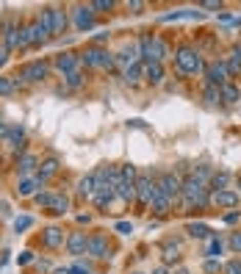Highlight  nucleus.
Segmentation results:
<instances>
[{
	"label": "nucleus",
	"mask_w": 241,
	"mask_h": 274,
	"mask_svg": "<svg viewBox=\"0 0 241 274\" xmlns=\"http://www.w3.org/2000/svg\"><path fill=\"white\" fill-rule=\"evenodd\" d=\"M139 78H144V64H142V61H136V64L125 67V80H128V83H136Z\"/></svg>",
	"instance_id": "25"
},
{
	"label": "nucleus",
	"mask_w": 241,
	"mask_h": 274,
	"mask_svg": "<svg viewBox=\"0 0 241 274\" xmlns=\"http://www.w3.org/2000/svg\"><path fill=\"white\" fill-rule=\"evenodd\" d=\"M164 64H158V61H150V64H144V78H147V83H161L164 80Z\"/></svg>",
	"instance_id": "18"
},
{
	"label": "nucleus",
	"mask_w": 241,
	"mask_h": 274,
	"mask_svg": "<svg viewBox=\"0 0 241 274\" xmlns=\"http://www.w3.org/2000/svg\"><path fill=\"white\" fill-rule=\"evenodd\" d=\"M9 53H11V50H9V47H6L3 42H0V67H3L6 61H9Z\"/></svg>",
	"instance_id": "43"
},
{
	"label": "nucleus",
	"mask_w": 241,
	"mask_h": 274,
	"mask_svg": "<svg viewBox=\"0 0 241 274\" xmlns=\"http://www.w3.org/2000/svg\"><path fill=\"white\" fill-rule=\"evenodd\" d=\"M155 197H158V183L153 180V175H139V180H136V202H139V208L147 210Z\"/></svg>",
	"instance_id": "3"
},
{
	"label": "nucleus",
	"mask_w": 241,
	"mask_h": 274,
	"mask_svg": "<svg viewBox=\"0 0 241 274\" xmlns=\"http://www.w3.org/2000/svg\"><path fill=\"white\" fill-rule=\"evenodd\" d=\"M153 274H169V271H167V269H164V266H161V269H155Z\"/></svg>",
	"instance_id": "51"
},
{
	"label": "nucleus",
	"mask_w": 241,
	"mask_h": 274,
	"mask_svg": "<svg viewBox=\"0 0 241 274\" xmlns=\"http://www.w3.org/2000/svg\"><path fill=\"white\" fill-rule=\"evenodd\" d=\"M47 72H50V64L47 61H28V64L19 67L17 75H11L14 78L17 86H25V83H42L47 78Z\"/></svg>",
	"instance_id": "2"
},
{
	"label": "nucleus",
	"mask_w": 241,
	"mask_h": 274,
	"mask_svg": "<svg viewBox=\"0 0 241 274\" xmlns=\"http://www.w3.org/2000/svg\"><path fill=\"white\" fill-rule=\"evenodd\" d=\"M42 246H45V249H58V246H64V230L47 227L42 233Z\"/></svg>",
	"instance_id": "15"
},
{
	"label": "nucleus",
	"mask_w": 241,
	"mask_h": 274,
	"mask_svg": "<svg viewBox=\"0 0 241 274\" xmlns=\"http://www.w3.org/2000/svg\"><path fill=\"white\" fill-rule=\"evenodd\" d=\"M58 169H61V161L56 158V155H47V158H45V161H39V172H36V177H39V183H42V186H45V183H47V180H50V177H53V175H56V172H58Z\"/></svg>",
	"instance_id": "12"
},
{
	"label": "nucleus",
	"mask_w": 241,
	"mask_h": 274,
	"mask_svg": "<svg viewBox=\"0 0 241 274\" xmlns=\"http://www.w3.org/2000/svg\"><path fill=\"white\" fill-rule=\"evenodd\" d=\"M238 186H241V175H238Z\"/></svg>",
	"instance_id": "54"
},
{
	"label": "nucleus",
	"mask_w": 241,
	"mask_h": 274,
	"mask_svg": "<svg viewBox=\"0 0 241 274\" xmlns=\"http://www.w3.org/2000/svg\"><path fill=\"white\" fill-rule=\"evenodd\" d=\"M175 67L180 70L183 75H197V72H205V64H203V56L194 50V47L183 45L175 50Z\"/></svg>",
	"instance_id": "1"
},
{
	"label": "nucleus",
	"mask_w": 241,
	"mask_h": 274,
	"mask_svg": "<svg viewBox=\"0 0 241 274\" xmlns=\"http://www.w3.org/2000/svg\"><path fill=\"white\" fill-rule=\"evenodd\" d=\"M14 92H17L14 78H0V94H3V97H11Z\"/></svg>",
	"instance_id": "30"
},
{
	"label": "nucleus",
	"mask_w": 241,
	"mask_h": 274,
	"mask_svg": "<svg viewBox=\"0 0 241 274\" xmlns=\"http://www.w3.org/2000/svg\"><path fill=\"white\" fill-rule=\"evenodd\" d=\"M175 274H189V271H186V269H177V271H175Z\"/></svg>",
	"instance_id": "53"
},
{
	"label": "nucleus",
	"mask_w": 241,
	"mask_h": 274,
	"mask_svg": "<svg viewBox=\"0 0 241 274\" xmlns=\"http://www.w3.org/2000/svg\"><path fill=\"white\" fill-rule=\"evenodd\" d=\"M36 188H42V183H39V177H23V180L17 183V194L19 197H33L36 194Z\"/></svg>",
	"instance_id": "17"
},
{
	"label": "nucleus",
	"mask_w": 241,
	"mask_h": 274,
	"mask_svg": "<svg viewBox=\"0 0 241 274\" xmlns=\"http://www.w3.org/2000/svg\"><path fill=\"white\" fill-rule=\"evenodd\" d=\"M225 274H241V260H230V263L222 266Z\"/></svg>",
	"instance_id": "37"
},
{
	"label": "nucleus",
	"mask_w": 241,
	"mask_h": 274,
	"mask_svg": "<svg viewBox=\"0 0 241 274\" xmlns=\"http://www.w3.org/2000/svg\"><path fill=\"white\" fill-rule=\"evenodd\" d=\"M0 139H9V128H6L3 122H0Z\"/></svg>",
	"instance_id": "49"
},
{
	"label": "nucleus",
	"mask_w": 241,
	"mask_h": 274,
	"mask_svg": "<svg viewBox=\"0 0 241 274\" xmlns=\"http://www.w3.org/2000/svg\"><path fill=\"white\" fill-rule=\"evenodd\" d=\"M161 255H164V263H175V260L180 258V244H177V241H167V244H164V249H161Z\"/></svg>",
	"instance_id": "22"
},
{
	"label": "nucleus",
	"mask_w": 241,
	"mask_h": 274,
	"mask_svg": "<svg viewBox=\"0 0 241 274\" xmlns=\"http://www.w3.org/2000/svg\"><path fill=\"white\" fill-rule=\"evenodd\" d=\"M103 58H106V50L97 47V45L86 47V50L81 53V64L84 67H103Z\"/></svg>",
	"instance_id": "14"
},
{
	"label": "nucleus",
	"mask_w": 241,
	"mask_h": 274,
	"mask_svg": "<svg viewBox=\"0 0 241 274\" xmlns=\"http://www.w3.org/2000/svg\"><path fill=\"white\" fill-rule=\"evenodd\" d=\"M230 249L236 252V255H241V233H233L230 236Z\"/></svg>",
	"instance_id": "39"
},
{
	"label": "nucleus",
	"mask_w": 241,
	"mask_h": 274,
	"mask_svg": "<svg viewBox=\"0 0 241 274\" xmlns=\"http://www.w3.org/2000/svg\"><path fill=\"white\" fill-rule=\"evenodd\" d=\"M116 197V188L114 186H106V188H94V194H92V202L97 205V208H108L111 205V200Z\"/></svg>",
	"instance_id": "16"
},
{
	"label": "nucleus",
	"mask_w": 241,
	"mask_h": 274,
	"mask_svg": "<svg viewBox=\"0 0 241 274\" xmlns=\"http://www.w3.org/2000/svg\"><path fill=\"white\" fill-rule=\"evenodd\" d=\"M53 200H56V194H50V191H39V194H33V202L42 205V208H50Z\"/></svg>",
	"instance_id": "31"
},
{
	"label": "nucleus",
	"mask_w": 241,
	"mask_h": 274,
	"mask_svg": "<svg viewBox=\"0 0 241 274\" xmlns=\"http://www.w3.org/2000/svg\"><path fill=\"white\" fill-rule=\"evenodd\" d=\"M199 9H222V3L219 0H205V3H199Z\"/></svg>",
	"instance_id": "45"
},
{
	"label": "nucleus",
	"mask_w": 241,
	"mask_h": 274,
	"mask_svg": "<svg viewBox=\"0 0 241 274\" xmlns=\"http://www.w3.org/2000/svg\"><path fill=\"white\" fill-rule=\"evenodd\" d=\"M238 219H241V214H238V210H233V214H225V224H236Z\"/></svg>",
	"instance_id": "44"
},
{
	"label": "nucleus",
	"mask_w": 241,
	"mask_h": 274,
	"mask_svg": "<svg viewBox=\"0 0 241 274\" xmlns=\"http://www.w3.org/2000/svg\"><path fill=\"white\" fill-rule=\"evenodd\" d=\"M86 246H89L86 233H70V238H67V252L70 255H86Z\"/></svg>",
	"instance_id": "13"
},
{
	"label": "nucleus",
	"mask_w": 241,
	"mask_h": 274,
	"mask_svg": "<svg viewBox=\"0 0 241 274\" xmlns=\"http://www.w3.org/2000/svg\"><path fill=\"white\" fill-rule=\"evenodd\" d=\"M116 197H119L122 202H133L136 200V183L119 180V186H116Z\"/></svg>",
	"instance_id": "21"
},
{
	"label": "nucleus",
	"mask_w": 241,
	"mask_h": 274,
	"mask_svg": "<svg viewBox=\"0 0 241 274\" xmlns=\"http://www.w3.org/2000/svg\"><path fill=\"white\" fill-rule=\"evenodd\" d=\"M211 205L213 208H236L238 205V194L233 188H222V191H211Z\"/></svg>",
	"instance_id": "10"
},
{
	"label": "nucleus",
	"mask_w": 241,
	"mask_h": 274,
	"mask_svg": "<svg viewBox=\"0 0 241 274\" xmlns=\"http://www.w3.org/2000/svg\"><path fill=\"white\" fill-rule=\"evenodd\" d=\"M64 80H67V86H70V89H78V86H84V72H81V70H78V72L67 75V78H64Z\"/></svg>",
	"instance_id": "33"
},
{
	"label": "nucleus",
	"mask_w": 241,
	"mask_h": 274,
	"mask_svg": "<svg viewBox=\"0 0 241 274\" xmlns=\"http://www.w3.org/2000/svg\"><path fill=\"white\" fill-rule=\"evenodd\" d=\"M67 210H70V200H67L64 194H56V200H53V205H50V214H56V216H64Z\"/></svg>",
	"instance_id": "26"
},
{
	"label": "nucleus",
	"mask_w": 241,
	"mask_h": 274,
	"mask_svg": "<svg viewBox=\"0 0 241 274\" xmlns=\"http://www.w3.org/2000/svg\"><path fill=\"white\" fill-rule=\"evenodd\" d=\"M203 97L211 102V106H216L219 100H222V94H219V89L216 86H205V92H203Z\"/></svg>",
	"instance_id": "32"
},
{
	"label": "nucleus",
	"mask_w": 241,
	"mask_h": 274,
	"mask_svg": "<svg viewBox=\"0 0 241 274\" xmlns=\"http://www.w3.org/2000/svg\"><path fill=\"white\" fill-rule=\"evenodd\" d=\"M186 233H189L191 238H211V227H205V224H197V222L186 224Z\"/></svg>",
	"instance_id": "27"
},
{
	"label": "nucleus",
	"mask_w": 241,
	"mask_h": 274,
	"mask_svg": "<svg viewBox=\"0 0 241 274\" xmlns=\"http://www.w3.org/2000/svg\"><path fill=\"white\" fill-rule=\"evenodd\" d=\"M114 0H97V3H92V9H97V11H111L114 9Z\"/></svg>",
	"instance_id": "38"
},
{
	"label": "nucleus",
	"mask_w": 241,
	"mask_h": 274,
	"mask_svg": "<svg viewBox=\"0 0 241 274\" xmlns=\"http://www.w3.org/2000/svg\"><path fill=\"white\" fill-rule=\"evenodd\" d=\"M33 172H39V158L33 153H23L17 158V175H19V180H23V177H33Z\"/></svg>",
	"instance_id": "11"
},
{
	"label": "nucleus",
	"mask_w": 241,
	"mask_h": 274,
	"mask_svg": "<svg viewBox=\"0 0 241 274\" xmlns=\"http://www.w3.org/2000/svg\"><path fill=\"white\" fill-rule=\"evenodd\" d=\"M114 64H116L114 53H108V50H106V58H103V70H114Z\"/></svg>",
	"instance_id": "40"
},
{
	"label": "nucleus",
	"mask_w": 241,
	"mask_h": 274,
	"mask_svg": "<svg viewBox=\"0 0 241 274\" xmlns=\"http://www.w3.org/2000/svg\"><path fill=\"white\" fill-rule=\"evenodd\" d=\"M86 255H92V258H97V260L111 258V246H108V238L103 236V233H94V236H89Z\"/></svg>",
	"instance_id": "5"
},
{
	"label": "nucleus",
	"mask_w": 241,
	"mask_h": 274,
	"mask_svg": "<svg viewBox=\"0 0 241 274\" xmlns=\"http://www.w3.org/2000/svg\"><path fill=\"white\" fill-rule=\"evenodd\" d=\"M53 274H70V269H58V271H53Z\"/></svg>",
	"instance_id": "52"
},
{
	"label": "nucleus",
	"mask_w": 241,
	"mask_h": 274,
	"mask_svg": "<svg viewBox=\"0 0 241 274\" xmlns=\"http://www.w3.org/2000/svg\"><path fill=\"white\" fill-rule=\"evenodd\" d=\"M31 224H33V219H31V216H19V219H14V230H17V233L28 230Z\"/></svg>",
	"instance_id": "36"
},
{
	"label": "nucleus",
	"mask_w": 241,
	"mask_h": 274,
	"mask_svg": "<svg viewBox=\"0 0 241 274\" xmlns=\"http://www.w3.org/2000/svg\"><path fill=\"white\" fill-rule=\"evenodd\" d=\"M219 94H222V102H238L241 100V89L236 83H225L219 89Z\"/></svg>",
	"instance_id": "23"
},
{
	"label": "nucleus",
	"mask_w": 241,
	"mask_h": 274,
	"mask_svg": "<svg viewBox=\"0 0 241 274\" xmlns=\"http://www.w3.org/2000/svg\"><path fill=\"white\" fill-rule=\"evenodd\" d=\"M205 78H208V86H216V89H222L225 83H230V72H227V67H225V61H213V64L205 67Z\"/></svg>",
	"instance_id": "6"
},
{
	"label": "nucleus",
	"mask_w": 241,
	"mask_h": 274,
	"mask_svg": "<svg viewBox=\"0 0 241 274\" xmlns=\"http://www.w3.org/2000/svg\"><path fill=\"white\" fill-rule=\"evenodd\" d=\"M155 183H158V194L169 197V200H177L183 194V177L175 172H164Z\"/></svg>",
	"instance_id": "4"
},
{
	"label": "nucleus",
	"mask_w": 241,
	"mask_h": 274,
	"mask_svg": "<svg viewBox=\"0 0 241 274\" xmlns=\"http://www.w3.org/2000/svg\"><path fill=\"white\" fill-rule=\"evenodd\" d=\"M31 260H33L31 252H23V255H19V263H31Z\"/></svg>",
	"instance_id": "48"
},
{
	"label": "nucleus",
	"mask_w": 241,
	"mask_h": 274,
	"mask_svg": "<svg viewBox=\"0 0 241 274\" xmlns=\"http://www.w3.org/2000/svg\"><path fill=\"white\" fill-rule=\"evenodd\" d=\"M205 255H208V258H219V255H222V241H219V238H211V246H208Z\"/></svg>",
	"instance_id": "35"
},
{
	"label": "nucleus",
	"mask_w": 241,
	"mask_h": 274,
	"mask_svg": "<svg viewBox=\"0 0 241 274\" xmlns=\"http://www.w3.org/2000/svg\"><path fill=\"white\" fill-rule=\"evenodd\" d=\"M227 180H230V175H227V172L213 175V177H211V191H222V188H227Z\"/></svg>",
	"instance_id": "28"
},
{
	"label": "nucleus",
	"mask_w": 241,
	"mask_h": 274,
	"mask_svg": "<svg viewBox=\"0 0 241 274\" xmlns=\"http://www.w3.org/2000/svg\"><path fill=\"white\" fill-rule=\"evenodd\" d=\"M6 141H9L14 150H23V147H25V144H23V141H25V128H23V125L9 128V139H6Z\"/></svg>",
	"instance_id": "20"
},
{
	"label": "nucleus",
	"mask_w": 241,
	"mask_h": 274,
	"mask_svg": "<svg viewBox=\"0 0 241 274\" xmlns=\"http://www.w3.org/2000/svg\"><path fill=\"white\" fill-rule=\"evenodd\" d=\"M114 230H116V233H125V236H128V233H133V224H128V222H116V224H114Z\"/></svg>",
	"instance_id": "41"
},
{
	"label": "nucleus",
	"mask_w": 241,
	"mask_h": 274,
	"mask_svg": "<svg viewBox=\"0 0 241 274\" xmlns=\"http://www.w3.org/2000/svg\"><path fill=\"white\" fill-rule=\"evenodd\" d=\"M172 202L175 200H169V197H164V194H158L155 200H153V205H150V208H153V214L161 219V216H167L169 210H172Z\"/></svg>",
	"instance_id": "19"
},
{
	"label": "nucleus",
	"mask_w": 241,
	"mask_h": 274,
	"mask_svg": "<svg viewBox=\"0 0 241 274\" xmlns=\"http://www.w3.org/2000/svg\"><path fill=\"white\" fill-rule=\"evenodd\" d=\"M219 269H222V263H219V260H208V263H205V271H208V274H216Z\"/></svg>",
	"instance_id": "42"
},
{
	"label": "nucleus",
	"mask_w": 241,
	"mask_h": 274,
	"mask_svg": "<svg viewBox=\"0 0 241 274\" xmlns=\"http://www.w3.org/2000/svg\"><path fill=\"white\" fill-rule=\"evenodd\" d=\"M70 274H92V271H89V269H84V266H78V263H75L72 269H70Z\"/></svg>",
	"instance_id": "47"
},
{
	"label": "nucleus",
	"mask_w": 241,
	"mask_h": 274,
	"mask_svg": "<svg viewBox=\"0 0 241 274\" xmlns=\"http://www.w3.org/2000/svg\"><path fill=\"white\" fill-rule=\"evenodd\" d=\"M119 175H122V180H125V183H136V180H139V175H136V166H133V163H125V166H119Z\"/></svg>",
	"instance_id": "29"
},
{
	"label": "nucleus",
	"mask_w": 241,
	"mask_h": 274,
	"mask_svg": "<svg viewBox=\"0 0 241 274\" xmlns=\"http://www.w3.org/2000/svg\"><path fill=\"white\" fill-rule=\"evenodd\" d=\"M0 214H3V216H9V205H6V202H0Z\"/></svg>",
	"instance_id": "50"
},
{
	"label": "nucleus",
	"mask_w": 241,
	"mask_h": 274,
	"mask_svg": "<svg viewBox=\"0 0 241 274\" xmlns=\"http://www.w3.org/2000/svg\"><path fill=\"white\" fill-rule=\"evenodd\" d=\"M53 67H56V72L58 75H72V72H78L81 70V56H75V53H58L56 61H53Z\"/></svg>",
	"instance_id": "7"
},
{
	"label": "nucleus",
	"mask_w": 241,
	"mask_h": 274,
	"mask_svg": "<svg viewBox=\"0 0 241 274\" xmlns=\"http://www.w3.org/2000/svg\"><path fill=\"white\" fill-rule=\"evenodd\" d=\"M78 194H81V197H89V200H92V194H94V175L81 177V180H78Z\"/></svg>",
	"instance_id": "24"
},
{
	"label": "nucleus",
	"mask_w": 241,
	"mask_h": 274,
	"mask_svg": "<svg viewBox=\"0 0 241 274\" xmlns=\"http://www.w3.org/2000/svg\"><path fill=\"white\" fill-rule=\"evenodd\" d=\"M72 19H75V28H78V31L94 28V9H92V6H75Z\"/></svg>",
	"instance_id": "9"
},
{
	"label": "nucleus",
	"mask_w": 241,
	"mask_h": 274,
	"mask_svg": "<svg viewBox=\"0 0 241 274\" xmlns=\"http://www.w3.org/2000/svg\"><path fill=\"white\" fill-rule=\"evenodd\" d=\"M47 14H50V33L53 36H61L70 25V17H67L64 9H56V6H47Z\"/></svg>",
	"instance_id": "8"
},
{
	"label": "nucleus",
	"mask_w": 241,
	"mask_h": 274,
	"mask_svg": "<svg viewBox=\"0 0 241 274\" xmlns=\"http://www.w3.org/2000/svg\"><path fill=\"white\" fill-rule=\"evenodd\" d=\"M225 67H227V72H230V75L241 72V56H238V53H233V58L225 61Z\"/></svg>",
	"instance_id": "34"
},
{
	"label": "nucleus",
	"mask_w": 241,
	"mask_h": 274,
	"mask_svg": "<svg viewBox=\"0 0 241 274\" xmlns=\"http://www.w3.org/2000/svg\"><path fill=\"white\" fill-rule=\"evenodd\" d=\"M128 9H130V11H136V14H139V11L144 9V3H142V0H133V3H128Z\"/></svg>",
	"instance_id": "46"
}]
</instances>
